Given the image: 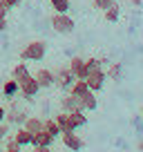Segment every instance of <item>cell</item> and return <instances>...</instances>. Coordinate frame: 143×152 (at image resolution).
I'll return each mask as SVG.
<instances>
[{
    "mask_svg": "<svg viewBox=\"0 0 143 152\" xmlns=\"http://www.w3.org/2000/svg\"><path fill=\"white\" fill-rule=\"evenodd\" d=\"M45 54H47V43H45V40H31V43H27L23 47L20 58H23V61L38 63V61H43V58H45Z\"/></svg>",
    "mask_w": 143,
    "mask_h": 152,
    "instance_id": "cell-1",
    "label": "cell"
},
{
    "mask_svg": "<svg viewBox=\"0 0 143 152\" xmlns=\"http://www.w3.org/2000/svg\"><path fill=\"white\" fill-rule=\"evenodd\" d=\"M49 25H52V29L56 34H61V36L72 34L74 27H76V23H74V18H72L69 14H54L52 18H49Z\"/></svg>",
    "mask_w": 143,
    "mask_h": 152,
    "instance_id": "cell-2",
    "label": "cell"
},
{
    "mask_svg": "<svg viewBox=\"0 0 143 152\" xmlns=\"http://www.w3.org/2000/svg\"><path fill=\"white\" fill-rule=\"evenodd\" d=\"M38 92H40V87H38V83H36V78H34V74H29L25 81L18 83V94L23 96L25 101H34Z\"/></svg>",
    "mask_w": 143,
    "mask_h": 152,
    "instance_id": "cell-3",
    "label": "cell"
},
{
    "mask_svg": "<svg viewBox=\"0 0 143 152\" xmlns=\"http://www.w3.org/2000/svg\"><path fill=\"white\" fill-rule=\"evenodd\" d=\"M74 81H76V78H74V74H72L67 67H61V69L54 72V85H56L58 90H63V92L69 90Z\"/></svg>",
    "mask_w": 143,
    "mask_h": 152,
    "instance_id": "cell-4",
    "label": "cell"
},
{
    "mask_svg": "<svg viewBox=\"0 0 143 152\" xmlns=\"http://www.w3.org/2000/svg\"><path fill=\"white\" fill-rule=\"evenodd\" d=\"M105 81H107V76H105V69H103V67H101V69L90 72V74H87V78H85L90 92H101V90L105 87Z\"/></svg>",
    "mask_w": 143,
    "mask_h": 152,
    "instance_id": "cell-5",
    "label": "cell"
},
{
    "mask_svg": "<svg viewBox=\"0 0 143 152\" xmlns=\"http://www.w3.org/2000/svg\"><path fill=\"white\" fill-rule=\"evenodd\" d=\"M67 69L74 74V78L78 81H85L87 78V69H85V58L83 56H72L69 63H67Z\"/></svg>",
    "mask_w": 143,
    "mask_h": 152,
    "instance_id": "cell-6",
    "label": "cell"
},
{
    "mask_svg": "<svg viewBox=\"0 0 143 152\" xmlns=\"http://www.w3.org/2000/svg\"><path fill=\"white\" fill-rule=\"evenodd\" d=\"M67 114V132H76L78 128H85L87 125V116L83 110L78 112H65Z\"/></svg>",
    "mask_w": 143,
    "mask_h": 152,
    "instance_id": "cell-7",
    "label": "cell"
},
{
    "mask_svg": "<svg viewBox=\"0 0 143 152\" xmlns=\"http://www.w3.org/2000/svg\"><path fill=\"white\" fill-rule=\"evenodd\" d=\"M61 141H63V145H65L67 150H72V152L83 150V145H85V141H83L76 132H61Z\"/></svg>",
    "mask_w": 143,
    "mask_h": 152,
    "instance_id": "cell-8",
    "label": "cell"
},
{
    "mask_svg": "<svg viewBox=\"0 0 143 152\" xmlns=\"http://www.w3.org/2000/svg\"><path fill=\"white\" fill-rule=\"evenodd\" d=\"M25 119H27V112H25V107H20L18 103L11 105L9 112H5V121H7L9 125H23Z\"/></svg>",
    "mask_w": 143,
    "mask_h": 152,
    "instance_id": "cell-9",
    "label": "cell"
},
{
    "mask_svg": "<svg viewBox=\"0 0 143 152\" xmlns=\"http://www.w3.org/2000/svg\"><path fill=\"white\" fill-rule=\"evenodd\" d=\"M34 78H36V83H38L40 90H49V87H54V69L40 67V69H36Z\"/></svg>",
    "mask_w": 143,
    "mask_h": 152,
    "instance_id": "cell-10",
    "label": "cell"
},
{
    "mask_svg": "<svg viewBox=\"0 0 143 152\" xmlns=\"http://www.w3.org/2000/svg\"><path fill=\"white\" fill-rule=\"evenodd\" d=\"M78 105H81L83 112H94L98 107V101H96V94L94 92H85L83 96H78Z\"/></svg>",
    "mask_w": 143,
    "mask_h": 152,
    "instance_id": "cell-11",
    "label": "cell"
},
{
    "mask_svg": "<svg viewBox=\"0 0 143 152\" xmlns=\"http://www.w3.org/2000/svg\"><path fill=\"white\" fill-rule=\"evenodd\" d=\"M81 105H78V99L69 92H65V96L61 99V112H78Z\"/></svg>",
    "mask_w": 143,
    "mask_h": 152,
    "instance_id": "cell-12",
    "label": "cell"
},
{
    "mask_svg": "<svg viewBox=\"0 0 143 152\" xmlns=\"http://www.w3.org/2000/svg\"><path fill=\"white\" fill-rule=\"evenodd\" d=\"M54 141H56V139H54L47 130H40V132L31 134V145H49V148H52Z\"/></svg>",
    "mask_w": 143,
    "mask_h": 152,
    "instance_id": "cell-13",
    "label": "cell"
},
{
    "mask_svg": "<svg viewBox=\"0 0 143 152\" xmlns=\"http://www.w3.org/2000/svg\"><path fill=\"white\" fill-rule=\"evenodd\" d=\"M20 128H25L29 134H36V132H40V130H43V119H38V116H27V119H25V123L20 125Z\"/></svg>",
    "mask_w": 143,
    "mask_h": 152,
    "instance_id": "cell-14",
    "label": "cell"
},
{
    "mask_svg": "<svg viewBox=\"0 0 143 152\" xmlns=\"http://www.w3.org/2000/svg\"><path fill=\"white\" fill-rule=\"evenodd\" d=\"M31 74V72L27 69V65H25V61L23 63H18V65L14 67V69H11V78H14L16 83H20V81H25V78H27V76Z\"/></svg>",
    "mask_w": 143,
    "mask_h": 152,
    "instance_id": "cell-15",
    "label": "cell"
},
{
    "mask_svg": "<svg viewBox=\"0 0 143 152\" xmlns=\"http://www.w3.org/2000/svg\"><path fill=\"white\" fill-rule=\"evenodd\" d=\"M54 14H69L72 9V0H49Z\"/></svg>",
    "mask_w": 143,
    "mask_h": 152,
    "instance_id": "cell-16",
    "label": "cell"
},
{
    "mask_svg": "<svg viewBox=\"0 0 143 152\" xmlns=\"http://www.w3.org/2000/svg\"><path fill=\"white\" fill-rule=\"evenodd\" d=\"M14 141L18 143L20 148H25V145H31V134H29L25 128H18V130H16V134H14Z\"/></svg>",
    "mask_w": 143,
    "mask_h": 152,
    "instance_id": "cell-17",
    "label": "cell"
},
{
    "mask_svg": "<svg viewBox=\"0 0 143 152\" xmlns=\"http://www.w3.org/2000/svg\"><path fill=\"white\" fill-rule=\"evenodd\" d=\"M103 14H105V20H107V23H119V18H121V7L114 2V5H110Z\"/></svg>",
    "mask_w": 143,
    "mask_h": 152,
    "instance_id": "cell-18",
    "label": "cell"
},
{
    "mask_svg": "<svg viewBox=\"0 0 143 152\" xmlns=\"http://www.w3.org/2000/svg\"><path fill=\"white\" fill-rule=\"evenodd\" d=\"M67 92H69V94H74V96L78 99V96H83L85 92H90V87H87V83H85V81H78V78H76V81L72 83V87H69Z\"/></svg>",
    "mask_w": 143,
    "mask_h": 152,
    "instance_id": "cell-19",
    "label": "cell"
},
{
    "mask_svg": "<svg viewBox=\"0 0 143 152\" xmlns=\"http://www.w3.org/2000/svg\"><path fill=\"white\" fill-rule=\"evenodd\" d=\"M121 74H123V65H121V63H112V65L107 67V72H105V76L112 78V81H121Z\"/></svg>",
    "mask_w": 143,
    "mask_h": 152,
    "instance_id": "cell-20",
    "label": "cell"
},
{
    "mask_svg": "<svg viewBox=\"0 0 143 152\" xmlns=\"http://www.w3.org/2000/svg\"><path fill=\"white\" fill-rule=\"evenodd\" d=\"M2 94H5L7 99H14V96L18 94V83H16L14 78H9V81L2 85Z\"/></svg>",
    "mask_w": 143,
    "mask_h": 152,
    "instance_id": "cell-21",
    "label": "cell"
},
{
    "mask_svg": "<svg viewBox=\"0 0 143 152\" xmlns=\"http://www.w3.org/2000/svg\"><path fill=\"white\" fill-rule=\"evenodd\" d=\"M43 130H47L49 134H52L54 139L56 137H61V128H58V123L54 119H47V121H43Z\"/></svg>",
    "mask_w": 143,
    "mask_h": 152,
    "instance_id": "cell-22",
    "label": "cell"
},
{
    "mask_svg": "<svg viewBox=\"0 0 143 152\" xmlns=\"http://www.w3.org/2000/svg\"><path fill=\"white\" fill-rule=\"evenodd\" d=\"M114 2H116V0H94V7H96V9H101V11H105L110 5H114Z\"/></svg>",
    "mask_w": 143,
    "mask_h": 152,
    "instance_id": "cell-23",
    "label": "cell"
},
{
    "mask_svg": "<svg viewBox=\"0 0 143 152\" xmlns=\"http://www.w3.org/2000/svg\"><path fill=\"white\" fill-rule=\"evenodd\" d=\"M20 2H23V0H0V5L5 7L7 11H9V9H14V7H18Z\"/></svg>",
    "mask_w": 143,
    "mask_h": 152,
    "instance_id": "cell-24",
    "label": "cell"
},
{
    "mask_svg": "<svg viewBox=\"0 0 143 152\" xmlns=\"http://www.w3.org/2000/svg\"><path fill=\"white\" fill-rule=\"evenodd\" d=\"M9 134V123H0V141Z\"/></svg>",
    "mask_w": 143,
    "mask_h": 152,
    "instance_id": "cell-25",
    "label": "cell"
},
{
    "mask_svg": "<svg viewBox=\"0 0 143 152\" xmlns=\"http://www.w3.org/2000/svg\"><path fill=\"white\" fill-rule=\"evenodd\" d=\"M31 152H52V148H49V145H34Z\"/></svg>",
    "mask_w": 143,
    "mask_h": 152,
    "instance_id": "cell-26",
    "label": "cell"
},
{
    "mask_svg": "<svg viewBox=\"0 0 143 152\" xmlns=\"http://www.w3.org/2000/svg\"><path fill=\"white\" fill-rule=\"evenodd\" d=\"M18 148H20V145H18V143H16V141H14V139H11V141H7V145H5V150H18Z\"/></svg>",
    "mask_w": 143,
    "mask_h": 152,
    "instance_id": "cell-27",
    "label": "cell"
},
{
    "mask_svg": "<svg viewBox=\"0 0 143 152\" xmlns=\"http://www.w3.org/2000/svg\"><path fill=\"white\" fill-rule=\"evenodd\" d=\"M7 27H9V25H7V18H0V31H5Z\"/></svg>",
    "mask_w": 143,
    "mask_h": 152,
    "instance_id": "cell-28",
    "label": "cell"
},
{
    "mask_svg": "<svg viewBox=\"0 0 143 152\" xmlns=\"http://www.w3.org/2000/svg\"><path fill=\"white\" fill-rule=\"evenodd\" d=\"M5 112H7V110H5V105H0V123L5 121Z\"/></svg>",
    "mask_w": 143,
    "mask_h": 152,
    "instance_id": "cell-29",
    "label": "cell"
},
{
    "mask_svg": "<svg viewBox=\"0 0 143 152\" xmlns=\"http://www.w3.org/2000/svg\"><path fill=\"white\" fill-rule=\"evenodd\" d=\"M0 18H7V9L2 5H0Z\"/></svg>",
    "mask_w": 143,
    "mask_h": 152,
    "instance_id": "cell-30",
    "label": "cell"
},
{
    "mask_svg": "<svg viewBox=\"0 0 143 152\" xmlns=\"http://www.w3.org/2000/svg\"><path fill=\"white\" fill-rule=\"evenodd\" d=\"M136 148H139V150H143V139H139V141H136Z\"/></svg>",
    "mask_w": 143,
    "mask_h": 152,
    "instance_id": "cell-31",
    "label": "cell"
},
{
    "mask_svg": "<svg viewBox=\"0 0 143 152\" xmlns=\"http://www.w3.org/2000/svg\"><path fill=\"white\" fill-rule=\"evenodd\" d=\"M130 2H132V5H136V7L141 5V0H130Z\"/></svg>",
    "mask_w": 143,
    "mask_h": 152,
    "instance_id": "cell-32",
    "label": "cell"
},
{
    "mask_svg": "<svg viewBox=\"0 0 143 152\" xmlns=\"http://www.w3.org/2000/svg\"><path fill=\"white\" fill-rule=\"evenodd\" d=\"M139 114H141V119H143V105H141V110H139Z\"/></svg>",
    "mask_w": 143,
    "mask_h": 152,
    "instance_id": "cell-33",
    "label": "cell"
},
{
    "mask_svg": "<svg viewBox=\"0 0 143 152\" xmlns=\"http://www.w3.org/2000/svg\"><path fill=\"white\" fill-rule=\"evenodd\" d=\"M5 152H20V148H18V150H5Z\"/></svg>",
    "mask_w": 143,
    "mask_h": 152,
    "instance_id": "cell-34",
    "label": "cell"
},
{
    "mask_svg": "<svg viewBox=\"0 0 143 152\" xmlns=\"http://www.w3.org/2000/svg\"><path fill=\"white\" fill-rule=\"evenodd\" d=\"M0 152H5V148H2V143H0Z\"/></svg>",
    "mask_w": 143,
    "mask_h": 152,
    "instance_id": "cell-35",
    "label": "cell"
},
{
    "mask_svg": "<svg viewBox=\"0 0 143 152\" xmlns=\"http://www.w3.org/2000/svg\"><path fill=\"white\" fill-rule=\"evenodd\" d=\"M139 152H143V150H139Z\"/></svg>",
    "mask_w": 143,
    "mask_h": 152,
    "instance_id": "cell-36",
    "label": "cell"
}]
</instances>
